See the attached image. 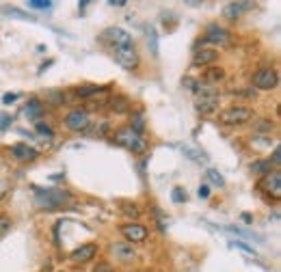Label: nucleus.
Wrapping results in <instances>:
<instances>
[{
	"label": "nucleus",
	"mask_w": 281,
	"mask_h": 272,
	"mask_svg": "<svg viewBox=\"0 0 281 272\" xmlns=\"http://www.w3.org/2000/svg\"><path fill=\"white\" fill-rule=\"evenodd\" d=\"M115 54V61H117L123 70H137L139 63H141V58L137 54V50H134V46L132 48H119V50H113Z\"/></svg>",
	"instance_id": "obj_9"
},
{
	"label": "nucleus",
	"mask_w": 281,
	"mask_h": 272,
	"mask_svg": "<svg viewBox=\"0 0 281 272\" xmlns=\"http://www.w3.org/2000/svg\"><path fill=\"white\" fill-rule=\"evenodd\" d=\"M9 229H11V220L5 218V216H0V236H3V233H7Z\"/></svg>",
	"instance_id": "obj_36"
},
{
	"label": "nucleus",
	"mask_w": 281,
	"mask_h": 272,
	"mask_svg": "<svg viewBox=\"0 0 281 272\" xmlns=\"http://www.w3.org/2000/svg\"><path fill=\"white\" fill-rule=\"evenodd\" d=\"M253 143H255L257 149H264V147H268V145H270V139H268V136H262V139H255ZM253 143H251V145H253Z\"/></svg>",
	"instance_id": "obj_35"
},
{
	"label": "nucleus",
	"mask_w": 281,
	"mask_h": 272,
	"mask_svg": "<svg viewBox=\"0 0 281 272\" xmlns=\"http://www.w3.org/2000/svg\"><path fill=\"white\" fill-rule=\"evenodd\" d=\"M37 197H35V203L39 208H46V210H56L61 206H67L72 201V192L67 190H61V188H37Z\"/></svg>",
	"instance_id": "obj_1"
},
{
	"label": "nucleus",
	"mask_w": 281,
	"mask_h": 272,
	"mask_svg": "<svg viewBox=\"0 0 281 272\" xmlns=\"http://www.w3.org/2000/svg\"><path fill=\"white\" fill-rule=\"evenodd\" d=\"M65 128L70 132H84L89 128V112L84 108H74L65 117Z\"/></svg>",
	"instance_id": "obj_5"
},
{
	"label": "nucleus",
	"mask_w": 281,
	"mask_h": 272,
	"mask_svg": "<svg viewBox=\"0 0 281 272\" xmlns=\"http://www.w3.org/2000/svg\"><path fill=\"white\" fill-rule=\"evenodd\" d=\"M171 199H173V203H186L188 194H186V190H184L182 186H176L171 190Z\"/></svg>",
	"instance_id": "obj_25"
},
{
	"label": "nucleus",
	"mask_w": 281,
	"mask_h": 272,
	"mask_svg": "<svg viewBox=\"0 0 281 272\" xmlns=\"http://www.w3.org/2000/svg\"><path fill=\"white\" fill-rule=\"evenodd\" d=\"M130 130L137 132V134H141V132L145 130V121H143V115H141V112H134L132 123H130Z\"/></svg>",
	"instance_id": "obj_24"
},
{
	"label": "nucleus",
	"mask_w": 281,
	"mask_h": 272,
	"mask_svg": "<svg viewBox=\"0 0 281 272\" xmlns=\"http://www.w3.org/2000/svg\"><path fill=\"white\" fill-rule=\"evenodd\" d=\"M147 35H149V48H152V54L156 56V54H158V43H156V31H154V28H149V31H147Z\"/></svg>",
	"instance_id": "obj_31"
},
{
	"label": "nucleus",
	"mask_w": 281,
	"mask_h": 272,
	"mask_svg": "<svg viewBox=\"0 0 281 272\" xmlns=\"http://www.w3.org/2000/svg\"><path fill=\"white\" fill-rule=\"evenodd\" d=\"M11 123H13L11 115H3V112H0V130H7V128H11Z\"/></svg>",
	"instance_id": "obj_32"
},
{
	"label": "nucleus",
	"mask_w": 281,
	"mask_h": 272,
	"mask_svg": "<svg viewBox=\"0 0 281 272\" xmlns=\"http://www.w3.org/2000/svg\"><path fill=\"white\" fill-rule=\"evenodd\" d=\"M113 251H115V255L121 257V259H132L134 257V248L128 246V244H115Z\"/></svg>",
	"instance_id": "obj_21"
},
{
	"label": "nucleus",
	"mask_w": 281,
	"mask_h": 272,
	"mask_svg": "<svg viewBox=\"0 0 281 272\" xmlns=\"http://www.w3.org/2000/svg\"><path fill=\"white\" fill-rule=\"evenodd\" d=\"M111 86H98V84H82V86H76L74 95L80 97V100H87V97H93V95H100L104 91H109Z\"/></svg>",
	"instance_id": "obj_15"
},
{
	"label": "nucleus",
	"mask_w": 281,
	"mask_h": 272,
	"mask_svg": "<svg viewBox=\"0 0 281 272\" xmlns=\"http://www.w3.org/2000/svg\"><path fill=\"white\" fill-rule=\"evenodd\" d=\"M257 188H260L262 192L270 194L273 199H279V197H281V173H279V171H273V173L264 175V177L260 179Z\"/></svg>",
	"instance_id": "obj_7"
},
{
	"label": "nucleus",
	"mask_w": 281,
	"mask_h": 272,
	"mask_svg": "<svg viewBox=\"0 0 281 272\" xmlns=\"http://www.w3.org/2000/svg\"><path fill=\"white\" fill-rule=\"evenodd\" d=\"M270 164H275V167L279 164V149H275V151H273V162H270Z\"/></svg>",
	"instance_id": "obj_41"
},
{
	"label": "nucleus",
	"mask_w": 281,
	"mask_h": 272,
	"mask_svg": "<svg viewBox=\"0 0 281 272\" xmlns=\"http://www.w3.org/2000/svg\"><path fill=\"white\" fill-rule=\"evenodd\" d=\"M37 132H39L41 136H48V139H52V130H50V125H46V123H37Z\"/></svg>",
	"instance_id": "obj_33"
},
{
	"label": "nucleus",
	"mask_w": 281,
	"mask_h": 272,
	"mask_svg": "<svg viewBox=\"0 0 281 272\" xmlns=\"http://www.w3.org/2000/svg\"><path fill=\"white\" fill-rule=\"evenodd\" d=\"M219 58V52L212 50V48H201L192 56V65H212Z\"/></svg>",
	"instance_id": "obj_14"
},
{
	"label": "nucleus",
	"mask_w": 281,
	"mask_h": 272,
	"mask_svg": "<svg viewBox=\"0 0 281 272\" xmlns=\"http://www.w3.org/2000/svg\"><path fill=\"white\" fill-rule=\"evenodd\" d=\"M95 253H98V244L89 242V244H82L78 248H74L70 257H72L74 264H87V261H91L95 257Z\"/></svg>",
	"instance_id": "obj_11"
},
{
	"label": "nucleus",
	"mask_w": 281,
	"mask_h": 272,
	"mask_svg": "<svg viewBox=\"0 0 281 272\" xmlns=\"http://www.w3.org/2000/svg\"><path fill=\"white\" fill-rule=\"evenodd\" d=\"M7 13H9V15H13V17H20V19H33L28 13H24V11H17V9H7Z\"/></svg>",
	"instance_id": "obj_34"
},
{
	"label": "nucleus",
	"mask_w": 281,
	"mask_h": 272,
	"mask_svg": "<svg viewBox=\"0 0 281 272\" xmlns=\"http://www.w3.org/2000/svg\"><path fill=\"white\" fill-rule=\"evenodd\" d=\"M251 7H253L251 3H229L225 9H223V15H225L227 19H236V17H240L242 11H247V9H251Z\"/></svg>",
	"instance_id": "obj_18"
},
{
	"label": "nucleus",
	"mask_w": 281,
	"mask_h": 272,
	"mask_svg": "<svg viewBox=\"0 0 281 272\" xmlns=\"http://www.w3.org/2000/svg\"><path fill=\"white\" fill-rule=\"evenodd\" d=\"M17 97H20V93H7V95H3V104H11Z\"/></svg>",
	"instance_id": "obj_39"
},
{
	"label": "nucleus",
	"mask_w": 281,
	"mask_h": 272,
	"mask_svg": "<svg viewBox=\"0 0 281 272\" xmlns=\"http://www.w3.org/2000/svg\"><path fill=\"white\" fill-rule=\"evenodd\" d=\"M93 272H115V270H113L111 264H106V261H100V264L93 268Z\"/></svg>",
	"instance_id": "obj_37"
},
{
	"label": "nucleus",
	"mask_w": 281,
	"mask_h": 272,
	"mask_svg": "<svg viewBox=\"0 0 281 272\" xmlns=\"http://www.w3.org/2000/svg\"><path fill=\"white\" fill-rule=\"evenodd\" d=\"M106 106L113 110V112H128L130 110V100L128 97H123V95H113L109 102H106Z\"/></svg>",
	"instance_id": "obj_17"
},
{
	"label": "nucleus",
	"mask_w": 281,
	"mask_h": 272,
	"mask_svg": "<svg viewBox=\"0 0 281 272\" xmlns=\"http://www.w3.org/2000/svg\"><path fill=\"white\" fill-rule=\"evenodd\" d=\"M121 233L130 242H143L147 240V227L139 225V222H128V225H121Z\"/></svg>",
	"instance_id": "obj_12"
},
{
	"label": "nucleus",
	"mask_w": 281,
	"mask_h": 272,
	"mask_svg": "<svg viewBox=\"0 0 281 272\" xmlns=\"http://www.w3.org/2000/svg\"><path fill=\"white\" fill-rule=\"evenodd\" d=\"M206 41L208 43H214V46H225L231 41V35L225 28H221L219 24H210L206 28Z\"/></svg>",
	"instance_id": "obj_10"
},
{
	"label": "nucleus",
	"mask_w": 281,
	"mask_h": 272,
	"mask_svg": "<svg viewBox=\"0 0 281 272\" xmlns=\"http://www.w3.org/2000/svg\"><path fill=\"white\" fill-rule=\"evenodd\" d=\"M113 139H115V143H117V145H121V147L130 149L134 153H143L145 149H147V143H145L143 136L137 134V132H132L130 128H119L117 132H115Z\"/></svg>",
	"instance_id": "obj_2"
},
{
	"label": "nucleus",
	"mask_w": 281,
	"mask_h": 272,
	"mask_svg": "<svg viewBox=\"0 0 281 272\" xmlns=\"http://www.w3.org/2000/svg\"><path fill=\"white\" fill-rule=\"evenodd\" d=\"M48 102H52L54 106L63 104V102H65V95H63V91H48Z\"/></svg>",
	"instance_id": "obj_27"
},
{
	"label": "nucleus",
	"mask_w": 281,
	"mask_h": 272,
	"mask_svg": "<svg viewBox=\"0 0 281 272\" xmlns=\"http://www.w3.org/2000/svg\"><path fill=\"white\" fill-rule=\"evenodd\" d=\"M257 132H262V134H268L270 130H273V121H268V119H262V121H257V128H255Z\"/></svg>",
	"instance_id": "obj_30"
},
{
	"label": "nucleus",
	"mask_w": 281,
	"mask_h": 272,
	"mask_svg": "<svg viewBox=\"0 0 281 272\" xmlns=\"http://www.w3.org/2000/svg\"><path fill=\"white\" fill-rule=\"evenodd\" d=\"M242 220H245L247 225H249V222H253V216H251V214H247V212H245V214H242Z\"/></svg>",
	"instance_id": "obj_42"
},
{
	"label": "nucleus",
	"mask_w": 281,
	"mask_h": 272,
	"mask_svg": "<svg viewBox=\"0 0 281 272\" xmlns=\"http://www.w3.org/2000/svg\"><path fill=\"white\" fill-rule=\"evenodd\" d=\"M44 112H46L44 102L37 100V97H31V100L26 102V106H24V115L28 117V119H39Z\"/></svg>",
	"instance_id": "obj_16"
},
{
	"label": "nucleus",
	"mask_w": 281,
	"mask_h": 272,
	"mask_svg": "<svg viewBox=\"0 0 281 272\" xmlns=\"http://www.w3.org/2000/svg\"><path fill=\"white\" fill-rule=\"evenodd\" d=\"M270 167H273V164H270V160H260V162H255L253 167H251V171H253L255 175H268V173H270Z\"/></svg>",
	"instance_id": "obj_23"
},
{
	"label": "nucleus",
	"mask_w": 281,
	"mask_h": 272,
	"mask_svg": "<svg viewBox=\"0 0 281 272\" xmlns=\"http://www.w3.org/2000/svg\"><path fill=\"white\" fill-rule=\"evenodd\" d=\"M182 151L186 153L190 160H195V162H199V164L208 162V155L203 153V151H201V149L197 147V145H190V143H188V145H184V147H182Z\"/></svg>",
	"instance_id": "obj_19"
},
{
	"label": "nucleus",
	"mask_w": 281,
	"mask_h": 272,
	"mask_svg": "<svg viewBox=\"0 0 281 272\" xmlns=\"http://www.w3.org/2000/svg\"><path fill=\"white\" fill-rule=\"evenodd\" d=\"M251 117H253V110L249 106H229L227 110H223L219 115V121L223 125H242L247 123Z\"/></svg>",
	"instance_id": "obj_4"
},
{
	"label": "nucleus",
	"mask_w": 281,
	"mask_h": 272,
	"mask_svg": "<svg viewBox=\"0 0 281 272\" xmlns=\"http://www.w3.org/2000/svg\"><path fill=\"white\" fill-rule=\"evenodd\" d=\"M231 248H240V251H245V253H249V255H257V251L255 248H251L249 244H245V242H231V244H229Z\"/></svg>",
	"instance_id": "obj_29"
},
{
	"label": "nucleus",
	"mask_w": 281,
	"mask_h": 272,
	"mask_svg": "<svg viewBox=\"0 0 281 272\" xmlns=\"http://www.w3.org/2000/svg\"><path fill=\"white\" fill-rule=\"evenodd\" d=\"M197 194H199L201 199H208V197H210V188L206 186V184H201V186H199V190H197Z\"/></svg>",
	"instance_id": "obj_38"
},
{
	"label": "nucleus",
	"mask_w": 281,
	"mask_h": 272,
	"mask_svg": "<svg viewBox=\"0 0 281 272\" xmlns=\"http://www.w3.org/2000/svg\"><path fill=\"white\" fill-rule=\"evenodd\" d=\"M119 206H121V212H123L128 218H139V216H141V210H139V206H134V203H125V201H121Z\"/></svg>",
	"instance_id": "obj_22"
},
{
	"label": "nucleus",
	"mask_w": 281,
	"mask_h": 272,
	"mask_svg": "<svg viewBox=\"0 0 281 272\" xmlns=\"http://www.w3.org/2000/svg\"><path fill=\"white\" fill-rule=\"evenodd\" d=\"M251 82H253V86H257V89L262 91H270V89H275L277 82H279V76L275 70H257L253 76H251Z\"/></svg>",
	"instance_id": "obj_6"
},
{
	"label": "nucleus",
	"mask_w": 281,
	"mask_h": 272,
	"mask_svg": "<svg viewBox=\"0 0 281 272\" xmlns=\"http://www.w3.org/2000/svg\"><path fill=\"white\" fill-rule=\"evenodd\" d=\"M100 41L111 46L113 50H119V48H132V37L130 33H125L119 26H111L100 35Z\"/></svg>",
	"instance_id": "obj_3"
},
{
	"label": "nucleus",
	"mask_w": 281,
	"mask_h": 272,
	"mask_svg": "<svg viewBox=\"0 0 281 272\" xmlns=\"http://www.w3.org/2000/svg\"><path fill=\"white\" fill-rule=\"evenodd\" d=\"M208 179L214 184L217 188H223V186H225V182H223V175H221L217 169H210V171H208Z\"/></svg>",
	"instance_id": "obj_26"
},
{
	"label": "nucleus",
	"mask_w": 281,
	"mask_h": 272,
	"mask_svg": "<svg viewBox=\"0 0 281 272\" xmlns=\"http://www.w3.org/2000/svg\"><path fill=\"white\" fill-rule=\"evenodd\" d=\"M3 194H5V190H3V188H0V199H3Z\"/></svg>",
	"instance_id": "obj_43"
},
{
	"label": "nucleus",
	"mask_w": 281,
	"mask_h": 272,
	"mask_svg": "<svg viewBox=\"0 0 281 272\" xmlns=\"http://www.w3.org/2000/svg\"><path fill=\"white\" fill-rule=\"evenodd\" d=\"M219 102H221L219 93H214V91H201V95L195 97V108H197V112L208 115V112H214L219 108Z\"/></svg>",
	"instance_id": "obj_8"
},
{
	"label": "nucleus",
	"mask_w": 281,
	"mask_h": 272,
	"mask_svg": "<svg viewBox=\"0 0 281 272\" xmlns=\"http://www.w3.org/2000/svg\"><path fill=\"white\" fill-rule=\"evenodd\" d=\"M223 78H225V72L221 70V67H210V70L203 74V82L206 84H217V82H221Z\"/></svg>",
	"instance_id": "obj_20"
},
{
	"label": "nucleus",
	"mask_w": 281,
	"mask_h": 272,
	"mask_svg": "<svg viewBox=\"0 0 281 272\" xmlns=\"http://www.w3.org/2000/svg\"><path fill=\"white\" fill-rule=\"evenodd\" d=\"M111 7H125V0H111Z\"/></svg>",
	"instance_id": "obj_40"
},
{
	"label": "nucleus",
	"mask_w": 281,
	"mask_h": 272,
	"mask_svg": "<svg viewBox=\"0 0 281 272\" xmlns=\"http://www.w3.org/2000/svg\"><path fill=\"white\" fill-rule=\"evenodd\" d=\"M26 7H33V9H50L52 3H50V0H28Z\"/></svg>",
	"instance_id": "obj_28"
},
{
	"label": "nucleus",
	"mask_w": 281,
	"mask_h": 272,
	"mask_svg": "<svg viewBox=\"0 0 281 272\" xmlns=\"http://www.w3.org/2000/svg\"><path fill=\"white\" fill-rule=\"evenodd\" d=\"M11 155L15 160H20V162H31V160H35L37 155H39V151H37L35 147H31V145L17 143V145L11 147Z\"/></svg>",
	"instance_id": "obj_13"
}]
</instances>
